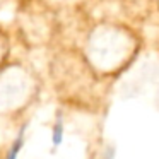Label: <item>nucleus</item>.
I'll list each match as a JSON object with an SVG mask.
<instances>
[{
  "label": "nucleus",
  "instance_id": "1",
  "mask_svg": "<svg viewBox=\"0 0 159 159\" xmlns=\"http://www.w3.org/2000/svg\"><path fill=\"white\" fill-rule=\"evenodd\" d=\"M98 77L113 86L139 60L145 46L142 28L116 16L87 17L75 41Z\"/></svg>",
  "mask_w": 159,
  "mask_h": 159
},
{
  "label": "nucleus",
  "instance_id": "2",
  "mask_svg": "<svg viewBox=\"0 0 159 159\" xmlns=\"http://www.w3.org/2000/svg\"><path fill=\"white\" fill-rule=\"evenodd\" d=\"M48 79L60 103L86 111L101 110L111 89L94 74L74 41H60L50 50Z\"/></svg>",
  "mask_w": 159,
  "mask_h": 159
},
{
  "label": "nucleus",
  "instance_id": "3",
  "mask_svg": "<svg viewBox=\"0 0 159 159\" xmlns=\"http://www.w3.org/2000/svg\"><path fill=\"white\" fill-rule=\"evenodd\" d=\"M43 93V77L29 62L12 57L0 69V118L22 120Z\"/></svg>",
  "mask_w": 159,
  "mask_h": 159
},
{
  "label": "nucleus",
  "instance_id": "4",
  "mask_svg": "<svg viewBox=\"0 0 159 159\" xmlns=\"http://www.w3.org/2000/svg\"><path fill=\"white\" fill-rule=\"evenodd\" d=\"M14 34L28 50H52L63 41V22L43 0H19Z\"/></svg>",
  "mask_w": 159,
  "mask_h": 159
},
{
  "label": "nucleus",
  "instance_id": "5",
  "mask_svg": "<svg viewBox=\"0 0 159 159\" xmlns=\"http://www.w3.org/2000/svg\"><path fill=\"white\" fill-rule=\"evenodd\" d=\"M120 9V17L144 28L154 17H159L156 0H115Z\"/></svg>",
  "mask_w": 159,
  "mask_h": 159
},
{
  "label": "nucleus",
  "instance_id": "6",
  "mask_svg": "<svg viewBox=\"0 0 159 159\" xmlns=\"http://www.w3.org/2000/svg\"><path fill=\"white\" fill-rule=\"evenodd\" d=\"M12 45H14V36L0 22V69L12 58V48H14Z\"/></svg>",
  "mask_w": 159,
  "mask_h": 159
},
{
  "label": "nucleus",
  "instance_id": "7",
  "mask_svg": "<svg viewBox=\"0 0 159 159\" xmlns=\"http://www.w3.org/2000/svg\"><path fill=\"white\" fill-rule=\"evenodd\" d=\"M156 4H157V12H159V0H156Z\"/></svg>",
  "mask_w": 159,
  "mask_h": 159
}]
</instances>
